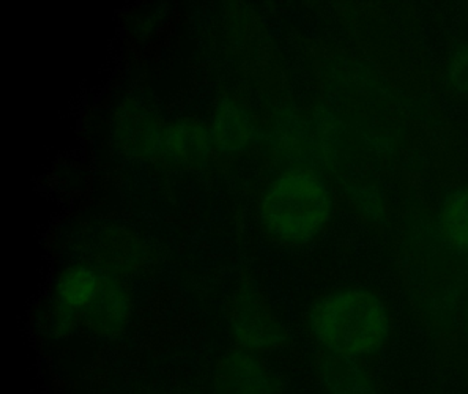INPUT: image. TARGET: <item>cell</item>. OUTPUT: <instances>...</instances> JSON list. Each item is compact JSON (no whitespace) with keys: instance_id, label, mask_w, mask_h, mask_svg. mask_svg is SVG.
<instances>
[{"instance_id":"1","label":"cell","mask_w":468,"mask_h":394,"mask_svg":"<svg viewBox=\"0 0 468 394\" xmlns=\"http://www.w3.org/2000/svg\"><path fill=\"white\" fill-rule=\"evenodd\" d=\"M314 341L328 355L360 358L377 355L388 344L391 320L383 301L366 289L335 290L309 312Z\"/></svg>"},{"instance_id":"2","label":"cell","mask_w":468,"mask_h":394,"mask_svg":"<svg viewBox=\"0 0 468 394\" xmlns=\"http://www.w3.org/2000/svg\"><path fill=\"white\" fill-rule=\"evenodd\" d=\"M333 200L324 181L312 170L279 175L262 196L260 213L268 232L286 243L314 240L330 221Z\"/></svg>"},{"instance_id":"3","label":"cell","mask_w":468,"mask_h":394,"mask_svg":"<svg viewBox=\"0 0 468 394\" xmlns=\"http://www.w3.org/2000/svg\"><path fill=\"white\" fill-rule=\"evenodd\" d=\"M229 325L235 338L248 349H273L286 341L283 326L251 287H240L234 296Z\"/></svg>"},{"instance_id":"4","label":"cell","mask_w":468,"mask_h":394,"mask_svg":"<svg viewBox=\"0 0 468 394\" xmlns=\"http://www.w3.org/2000/svg\"><path fill=\"white\" fill-rule=\"evenodd\" d=\"M215 385L218 394H276L270 372L245 350H234L221 358Z\"/></svg>"},{"instance_id":"5","label":"cell","mask_w":468,"mask_h":394,"mask_svg":"<svg viewBox=\"0 0 468 394\" xmlns=\"http://www.w3.org/2000/svg\"><path fill=\"white\" fill-rule=\"evenodd\" d=\"M131 314V301L125 287L111 274L102 273L100 293L81 312L83 322L94 333L113 337L122 333Z\"/></svg>"},{"instance_id":"6","label":"cell","mask_w":468,"mask_h":394,"mask_svg":"<svg viewBox=\"0 0 468 394\" xmlns=\"http://www.w3.org/2000/svg\"><path fill=\"white\" fill-rule=\"evenodd\" d=\"M117 134L120 144L133 155L153 158L164 153L165 129L142 109H125L117 120Z\"/></svg>"},{"instance_id":"7","label":"cell","mask_w":468,"mask_h":394,"mask_svg":"<svg viewBox=\"0 0 468 394\" xmlns=\"http://www.w3.org/2000/svg\"><path fill=\"white\" fill-rule=\"evenodd\" d=\"M317 369L327 394H379L374 378L356 358L324 353Z\"/></svg>"},{"instance_id":"8","label":"cell","mask_w":468,"mask_h":394,"mask_svg":"<svg viewBox=\"0 0 468 394\" xmlns=\"http://www.w3.org/2000/svg\"><path fill=\"white\" fill-rule=\"evenodd\" d=\"M212 139L207 129L194 120H183L165 128L164 153L174 163L199 166L209 158Z\"/></svg>"},{"instance_id":"9","label":"cell","mask_w":468,"mask_h":394,"mask_svg":"<svg viewBox=\"0 0 468 394\" xmlns=\"http://www.w3.org/2000/svg\"><path fill=\"white\" fill-rule=\"evenodd\" d=\"M101 285L102 273L95 268L89 265L68 268L57 284L56 304L75 315L81 314L97 297Z\"/></svg>"},{"instance_id":"10","label":"cell","mask_w":468,"mask_h":394,"mask_svg":"<svg viewBox=\"0 0 468 394\" xmlns=\"http://www.w3.org/2000/svg\"><path fill=\"white\" fill-rule=\"evenodd\" d=\"M253 122L248 112L231 100H224L213 120L212 141L223 152H238L250 144Z\"/></svg>"},{"instance_id":"11","label":"cell","mask_w":468,"mask_h":394,"mask_svg":"<svg viewBox=\"0 0 468 394\" xmlns=\"http://www.w3.org/2000/svg\"><path fill=\"white\" fill-rule=\"evenodd\" d=\"M441 227L446 241L468 254V186L454 192L442 208Z\"/></svg>"},{"instance_id":"12","label":"cell","mask_w":468,"mask_h":394,"mask_svg":"<svg viewBox=\"0 0 468 394\" xmlns=\"http://www.w3.org/2000/svg\"><path fill=\"white\" fill-rule=\"evenodd\" d=\"M448 81L457 93L468 95V43L459 44L452 52Z\"/></svg>"},{"instance_id":"13","label":"cell","mask_w":468,"mask_h":394,"mask_svg":"<svg viewBox=\"0 0 468 394\" xmlns=\"http://www.w3.org/2000/svg\"><path fill=\"white\" fill-rule=\"evenodd\" d=\"M463 334H464L465 341L468 344V296L465 298L464 308H463Z\"/></svg>"}]
</instances>
